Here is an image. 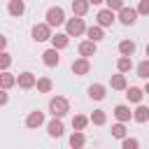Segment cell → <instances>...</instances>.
Here are the masks:
<instances>
[{
	"label": "cell",
	"mask_w": 149,
	"mask_h": 149,
	"mask_svg": "<svg viewBox=\"0 0 149 149\" xmlns=\"http://www.w3.org/2000/svg\"><path fill=\"white\" fill-rule=\"evenodd\" d=\"M49 112H51V116H65L68 112H70V102H68V98H63V95H56V98H51L49 100Z\"/></svg>",
	"instance_id": "obj_1"
},
{
	"label": "cell",
	"mask_w": 149,
	"mask_h": 149,
	"mask_svg": "<svg viewBox=\"0 0 149 149\" xmlns=\"http://www.w3.org/2000/svg\"><path fill=\"white\" fill-rule=\"evenodd\" d=\"M44 19H47V23L51 26V28H58V26H63L68 19H65V12H63V7H49L47 9V14H44Z\"/></svg>",
	"instance_id": "obj_2"
},
{
	"label": "cell",
	"mask_w": 149,
	"mask_h": 149,
	"mask_svg": "<svg viewBox=\"0 0 149 149\" xmlns=\"http://www.w3.org/2000/svg\"><path fill=\"white\" fill-rule=\"evenodd\" d=\"M65 33H68L70 37H79V35H84V33H86V23H84V19H81V16H72V19H68V21H65Z\"/></svg>",
	"instance_id": "obj_3"
},
{
	"label": "cell",
	"mask_w": 149,
	"mask_h": 149,
	"mask_svg": "<svg viewBox=\"0 0 149 149\" xmlns=\"http://www.w3.org/2000/svg\"><path fill=\"white\" fill-rule=\"evenodd\" d=\"M33 40L35 42H47L51 40V26L44 21V23H35L33 26Z\"/></svg>",
	"instance_id": "obj_4"
},
{
	"label": "cell",
	"mask_w": 149,
	"mask_h": 149,
	"mask_svg": "<svg viewBox=\"0 0 149 149\" xmlns=\"http://www.w3.org/2000/svg\"><path fill=\"white\" fill-rule=\"evenodd\" d=\"M137 16H140V12L133 9V7H121V9H119V21H121L123 26H133V23L137 21Z\"/></svg>",
	"instance_id": "obj_5"
},
{
	"label": "cell",
	"mask_w": 149,
	"mask_h": 149,
	"mask_svg": "<svg viewBox=\"0 0 149 149\" xmlns=\"http://www.w3.org/2000/svg\"><path fill=\"white\" fill-rule=\"evenodd\" d=\"M88 72H91V61H88L86 56H81V58L72 61V74L84 77V74H88Z\"/></svg>",
	"instance_id": "obj_6"
},
{
	"label": "cell",
	"mask_w": 149,
	"mask_h": 149,
	"mask_svg": "<svg viewBox=\"0 0 149 149\" xmlns=\"http://www.w3.org/2000/svg\"><path fill=\"white\" fill-rule=\"evenodd\" d=\"M16 84H19V88L30 91V88H35V86H37V77H35L33 72H21V74L16 77Z\"/></svg>",
	"instance_id": "obj_7"
},
{
	"label": "cell",
	"mask_w": 149,
	"mask_h": 149,
	"mask_svg": "<svg viewBox=\"0 0 149 149\" xmlns=\"http://www.w3.org/2000/svg\"><path fill=\"white\" fill-rule=\"evenodd\" d=\"M61 49H56V47H51V49H47L44 54H42V63L47 65V68H56L58 63H61V54H58Z\"/></svg>",
	"instance_id": "obj_8"
},
{
	"label": "cell",
	"mask_w": 149,
	"mask_h": 149,
	"mask_svg": "<svg viewBox=\"0 0 149 149\" xmlns=\"http://www.w3.org/2000/svg\"><path fill=\"white\" fill-rule=\"evenodd\" d=\"M114 9H109V7H105V9H100L98 12V16H95V23H100L102 28H109L112 23H114Z\"/></svg>",
	"instance_id": "obj_9"
},
{
	"label": "cell",
	"mask_w": 149,
	"mask_h": 149,
	"mask_svg": "<svg viewBox=\"0 0 149 149\" xmlns=\"http://www.w3.org/2000/svg\"><path fill=\"white\" fill-rule=\"evenodd\" d=\"M47 133L51 135V137H61L63 133H65V126H63V119L61 116H54L49 123H47Z\"/></svg>",
	"instance_id": "obj_10"
},
{
	"label": "cell",
	"mask_w": 149,
	"mask_h": 149,
	"mask_svg": "<svg viewBox=\"0 0 149 149\" xmlns=\"http://www.w3.org/2000/svg\"><path fill=\"white\" fill-rule=\"evenodd\" d=\"M77 51H79V56H95V51H98V42H93V40H84V42H79V47H77Z\"/></svg>",
	"instance_id": "obj_11"
},
{
	"label": "cell",
	"mask_w": 149,
	"mask_h": 149,
	"mask_svg": "<svg viewBox=\"0 0 149 149\" xmlns=\"http://www.w3.org/2000/svg\"><path fill=\"white\" fill-rule=\"evenodd\" d=\"M112 114L116 116V121H123V123L133 119V112H130V107H128V105H116Z\"/></svg>",
	"instance_id": "obj_12"
},
{
	"label": "cell",
	"mask_w": 149,
	"mask_h": 149,
	"mask_svg": "<svg viewBox=\"0 0 149 149\" xmlns=\"http://www.w3.org/2000/svg\"><path fill=\"white\" fill-rule=\"evenodd\" d=\"M44 123V114L40 112V109H35V112H30L28 116H26V126L28 128H40Z\"/></svg>",
	"instance_id": "obj_13"
},
{
	"label": "cell",
	"mask_w": 149,
	"mask_h": 149,
	"mask_svg": "<svg viewBox=\"0 0 149 149\" xmlns=\"http://www.w3.org/2000/svg\"><path fill=\"white\" fill-rule=\"evenodd\" d=\"M105 95H107L105 84H91V86H88V98H91V100H102Z\"/></svg>",
	"instance_id": "obj_14"
},
{
	"label": "cell",
	"mask_w": 149,
	"mask_h": 149,
	"mask_svg": "<svg viewBox=\"0 0 149 149\" xmlns=\"http://www.w3.org/2000/svg\"><path fill=\"white\" fill-rule=\"evenodd\" d=\"M86 37H88V40H93V42H100V40L105 37V28H102L100 23H95V26L86 28Z\"/></svg>",
	"instance_id": "obj_15"
},
{
	"label": "cell",
	"mask_w": 149,
	"mask_h": 149,
	"mask_svg": "<svg viewBox=\"0 0 149 149\" xmlns=\"http://www.w3.org/2000/svg\"><path fill=\"white\" fill-rule=\"evenodd\" d=\"M109 84H112V88H114V91H126V88H128V84H126V72H119V74H112V79H109Z\"/></svg>",
	"instance_id": "obj_16"
},
{
	"label": "cell",
	"mask_w": 149,
	"mask_h": 149,
	"mask_svg": "<svg viewBox=\"0 0 149 149\" xmlns=\"http://www.w3.org/2000/svg\"><path fill=\"white\" fill-rule=\"evenodd\" d=\"M142 95H144V88H137V86H130V88H126V98H128V102H135V105H140V102H142Z\"/></svg>",
	"instance_id": "obj_17"
},
{
	"label": "cell",
	"mask_w": 149,
	"mask_h": 149,
	"mask_svg": "<svg viewBox=\"0 0 149 149\" xmlns=\"http://www.w3.org/2000/svg\"><path fill=\"white\" fill-rule=\"evenodd\" d=\"M51 44L56 49H65L70 44V35L68 33H56V35H51Z\"/></svg>",
	"instance_id": "obj_18"
},
{
	"label": "cell",
	"mask_w": 149,
	"mask_h": 149,
	"mask_svg": "<svg viewBox=\"0 0 149 149\" xmlns=\"http://www.w3.org/2000/svg\"><path fill=\"white\" fill-rule=\"evenodd\" d=\"M133 119H135L137 123H147V121H149V107L140 102V105H137V109L133 112Z\"/></svg>",
	"instance_id": "obj_19"
},
{
	"label": "cell",
	"mask_w": 149,
	"mask_h": 149,
	"mask_svg": "<svg viewBox=\"0 0 149 149\" xmlns=\"http://www.w3.org/2000/svg\"><path fill=\"white\" fill-rule=\"evenodd\" d=\"M88 0H72V14L74 16H86V12H88Z\"/></svg>",
	"instance_id": "obj_20"
},
{
	"label": "cell",
	"mask_w": 149,
	"mask_h": 149,
	"mask_svg": "<svg viewBox=\"0 0 149 149\" xmlns=\"http://www.w3.org/2000/svg\"><path fill=\"white\" fill-rule=\"evenodd\" d=\"M7 12H9L12 16H21V14L26 12V5H23V0H9V5H7Z\"/></svg>",
	"instance_id": "obj_21"
},
{
	"label": "cell",
	"mask_w": 149,
	"mask_h": 149,
	"mask_svg": "<svg viewBox=\"0 0 149 149\" xmlns=\"http://www.w3.org/2000/svg\"><path fill=\"white\" fill-rule=\"evenodd\" d=\"M119 54L121 56H133L135 54V42L133 40H121L119 42Z\"/></svg>",
	"instance_id": "obj_22"
},
{
	"label": "cell",
	"mask_w": 149,
	"mask_h": 149,
	"mask_svg": "<svg viewBox=\"0 0 149 149\" xmlns=\"http://www.w3.org/2000/svg\"><path fill=\"white\" fill-rule=\"evenodd\" d=\"M16 84V77L9 72V70H2V74H0V86L2 88H12Z\"/></svg>",
	"instance_id": "obj_23"
},
{
	"label": "cell",
	"mask_w": 149,
	"mask_h": 149,
	"mask_svg": "<svg viewBox=\"0 0 149 149\" xmlns=\"http://www.w3.org/2000/svg\"><path fill=\"white\" fill-rule=\"evenodd\" d=\"M88 119H91L93 126H105V123H107V112H102V109H93V114H91Z\"/></svg>",
	"instance_id": "obj_24"
},
{
	"label": "cell",
	"mask_w": 149,
	"mask_h": 149,
	"mask_svg": "<svg viewBox=\"0 0 149 149\" xmlns=\"http://www.w3.org/2000/svg\"><path fill=\"white\" fill-rule=\"evenodd\" d=\"M84 144H86L84 133H81V130H74V133L70 135V147H72V149H79V147H84Z\"/></svg>",
	"instance_id": "obj_25"
},
{
	"label": "cell",
	"mask_w": 149,
	"mask_h": 149,
	"mask_svg": "<svg viewBox=\"0 0 149 149\" xmlns=\"http://www.w3.org/2000/svg\"><path fill=\"white\" fill-rule=\"evenodd\" d=\"M116 70H119V72H130V70H133V58H130V56H121V58L116 61Z\"/></svg>",
	"instance_id": "obj_26"
},
{
	"label": "cell",
	"mask_w": 149,
	"mask_h": 149,
	"mask_svg": "<svg viewBox=\"0 0 149 149\" xmlns=\"http://www.w3.org/2000/svg\"><path fill=\"white\" fill-rule=\"evenodd\" d=\"M51 88H54V81L49 77H40L37 79V91L40 93H51Z\"/></svg>",
	"instance_id": "obj_27"
},
{
	"label": "cell",
	"mask_w": 149,
	"mask_h": 149,
	"mask_svg": "<svg viewBox=\"0 0 149 149\" xmlns=\"http://www.w3.org/2000/svg\"><path fill=\"white\" fill-rule=\"evenodd\" d=\"M88 121H91V119H86L84 114H74V116H72V128H74V130H84V128L88 126Z\"/></svg>",
	"instance_id": "obj_28"
},
{
	"label": "cell",
	"mask_w": 149,
	"mask_h": 149,
	"mask_svg": "<svg viewBox=\"0 0 149 149\" xmlns=\"http://www.w3.org/2000/svg\"><path fill=\"white\" fill-rule=\"evenodd\" d=\"M137 77H142V79H149V58H144L142 63H137Z\"/></svg>",
	"instance_id": "obj_29"
},
{
	"label": "cell",
	"mask_w": 149,
	"mask_h": 149,
	"mask_svg": "<svg viewBox=\"0 0 149 149\" xmlns=\"http://www.w3.org/2000/svg\"><path fill=\"white\" fill-rule=\"evenodd\" d=\"M112 137H119V140L126 137V126H123V121H119V123L112 126Z\"/></svg>",
	"instance_id": "obj_30"
},
{
	"label": "cell",
	"mask_w": 149,
	"mask_h": 149,
	"mask_svg": "<svg viewBox=\"0 0 149 149\" xmlns=\"http://www.w3.org/2000/svg\"><path fill=\"white\" fill-rule=\"evenodd\" d=\"M121 144H123V149H137V147H140V142H137L135 137H123Z\"/></svg>",
	"instance_id": "obj_31"
},
{
	"label": "cell",
	"mask_w": 149,
	"mask_h": 149,
	"mask_svg": "<svg viewBox=\"0 0 149 149\" xmlns=\"http://www.w3.org/2000/svg\"><path fill=\"white\" fill-rule=\"evenodd\" d=\"M9 63H12V56H9L7 51H2V54H0V68H2V70H9Z\"/></svg>",
	"instance_id": "obj_32"
},
{
	"label": "cell",
	"mask_w": 149,
	"mask_h": 149,
	"mask_svg": "<svg viewBox=\"0 0 149 149\" xmlns=\"http://www.w3.org/2000/svg\"><path fill=\"white\" fill-rule=\"evenodd\" d=\"M137 12H140L142 16H149V0H140V5H137Z\"/></svg>",
	"instance_id": "obj_33"
},
{
	"label": "cell",
	"mask_w": 149,
	"mask_h": 149,
	"mask_svg": "<svg viewBox=\"0 0 149 149\" xmlns=\"http://www.w3.org/2000/svg\"><path fill=\"white\" fill-rule=\"evenodd\" d=\"M105 2H107V7H109V9H114V12H119L121 7H126V5H123V0H105Z\"/></svg>",
	"instance_id": "obj_34"
},
{
	"label": "cell",
	"mask_w": 149,
	"mask_h": 149,
	"mask_svg": "<svg viewBox=\"0 0 149 149\" xmlns=\"http://www.w3.org/2000/svg\"><path fill=\"white\" fill-rule=\"evenodd\" d=\"M9 95H7V88H2V95H0V105H7Z\"/></svg>",
	"instance_id": "obj_35"
},
{
	"label": "cell",
	"mask_w": 149,
	"mask_h": 149,
	"mask_svg": "<svg viewBox=\"0 0 149 149\" xmlns=\"http://www.w3.org/2000/svg\"><path fill=\"white\" fill-rule=\"evenodd\" d=\"M144 93L149 95V79H147V84H144Z\"/></svg>",
	"instance_id": "obj_36"
},
{
	"label": "cell",
	"mask_w": 149,
	"mask_h": 149,
	"mask_svg": "<svg viewBox=\"0 0 149 149\" xmlns=\"http://www.w3.org/2000/svg\"><path fill=\"white\" fill-rule=\"evenodd\" d=\"M91 5H100V2H105V0H88Z\"/></svg>",
	"instance_id": "obj_37"
},
{
	"label": "cell",
	"mask_w": 149,
	"mask_h": 149,
	"mask_svg": "<svg viewBox=\"0 0 149 149\" xmlns=\"http://www.w3.org/2000/svg\"><path fill=\"white\" fill-rule=\"evenodd\" d=\"M144 54H147V58H149V44H147V49H144Z\"/></svg>",
	"instance_id": "obj_38"
}]
</instances>
